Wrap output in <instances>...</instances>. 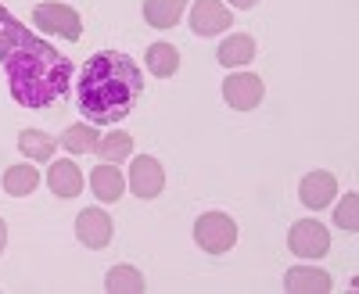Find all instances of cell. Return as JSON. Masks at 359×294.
Segmentation results:
<instances>
[{"label":"cell","instance_id":"6da1fadb","mask_svg":"<svg viewBox=\"0 0 359 294\" xmlns=\"http://www.w3.org/2000/svg\"><path fill=\"white\" fill-rule=\"evenodd\" d=\"M0 65H4L11 97L22 108H47L65 97L72 83V62L22 25L8 8H0Z\"/></svg>","mask_w":359,"mask_h":294},{"label":"cell","instance_id":"7a4b0ae2","mask_svg":"<svg viewBox=\"0 0 359 294\" xmlns=\"http://www.w3.org/2000/svg\"><path fill=\"white\" fill-rule=\"evenodd\" d=\"M144 97V72L133 57L118 50H101L83 65L79 76V111L94 126H108L133 115Z\"/></svg>","mask_w":359,"mask_h":294},{"label":"cell","instance_id":"3957f363","mask_svg":"<svg viewBox=\"0 0 359 294\" xmlns=\"http://www.w3.org/2000/svg\"><path fill=\"white\" fill-rule=\"evenodd\" d=\"M194 241L208 255H226L237 244V223L230 216H223V212H205L194 223Z\"/></svg>","mask_w":359,"mask_h":294},{"label":"cell","instance_id":"277c9868","mask_svg":"<svg viewBox=\"0 0 359 294\" xmlns=\"http://www.w3.org/2000/svg\"><path fill=\"white\" fill-rule=\"evenodd\" d=\"M33 25L43 29V33H50V36L69 40V43H76L83 36V22H79V15L69 4H36Z\"/></svg>","mask_w":359,"mask_h":294},{"label":"cell","instance_id":"5b68a950","mask_svg":"<svg viewBox=\"0 0 359 294\" xmlns=\"http://www.w3.org/2000/svg\"><path fill=\"white\" fill-rule=\"evenodd\" d=\"M287 244L298 258H323L327 248H331V233L316 219H298L287 233Z\"/></svg>","mask_w":359,"mask_h":294},{"label":"cell","instance_id":"8992f818","mask_svg":"<svg viewBox=\"0 0 359 294\" xmlns=\"http://www.w3.org/2000/svg\"><path fill=\"white\" fill-rule=\"evenodd\" d=\"M266 97V83L252 72H233L226 83H223V101L233 108V111H252L259 108Z\"/></svg>","mask_w":359,"mask_h":294},{"label":"cell","instance_id":"52a82bcc","mask_svg":"<svg viewBox=\"0 0 359 294\" xmlns=\"http://www.w3.org/2000/svg\"><path fill=\"white\" fill-rule=\"evenodd\" d=\"M191 29L198 36H219L233 29V15L223 0H194L191 8Z\"/></svg>","mask_w":359,"mask_h":294},{"label":"cell","instance_id":"ba28073f","mask_svg":"<svg viewBox=\"0 0 359 294\" xmlns=\"http://www.w3.org/2000/svg\"><path fill=\"white\" fill-rule=\"evenodd\" d=\"M130 190L140 197V201H147V197H158L162 194V187H165V172H162V165H158V158H151V155H140V158H133V165H130Z\"/></svg>","mask_w":359,"mask_h":294},{"label":"cell","instance_id":"9c48e42d","mask_svg":"<svg viewBox=\"0 0 359 294\" xmlns=\"http://www.w3.org/2000/svg\"><path fill=\"white\" fill-rule=\"evenodd\" d=\"M76 237H79V244H86V248H108L111 244V219H108V212L104 209H83L79 216H76Z\"/></svg>","mask_w":359,"mask_h":294},{"label":"cell","instance_id":"30bf717a","mask_svg":"<svg viewBox=\"0 0 359 294\" xmlns=\"http://www.w3.org/2000/svg\"><path fill=\"white\" fill-rule=\"evenodd\" d=\"M334 194H338V180L331 172H323V169L302 176V183H298V201H302L306 209H313V212L327 209V204L334 201Z\"/></svg>","mask_w":359,"mask_h":294},{"label":"cell","instance_id":"8fae6325","mask_svg":"<svg viewBox=\"0 0 359 294\" xmlns=\"http://www.w3.org/2000/svg\"><path fill=\"white\" fill-rule=\"evenodd\" d=\"M90 190H94L97 201L104 204H115L126 190V176L115 169V162H101L97 169H90Z\"/></svg>","mask_w":359,"mask_h":294},{"label":"cell","instance_id":"7c38bea8","mask_svg":"<svg viewBox=\"0 0 359 294\" xmlns=\"http://www.w3.org/2000/svg\"><path fill=\"white\" fill-rule=\"evenodd\" d=\"M284 290L287 294H327V290H334V284L316 266H294L284 276Z\"/></svg>","mask_w":359,"mask_h":294},{"label":"cell","instance_id":"4fadbf2b","mask_svg":"<svg viewBox=\"0 0 359 294\" xmlns=\"http://www.w3.org/2000/svg\"><path fill=\"white\" fill-rule=\"evenodd\" d=\"M216 57H219V65H226V69H245L248 62H255V40L248 33H230L219 43Z\"/></svg>","mask_w":359,"mask_h":294},{"label":"cell","instance_id":"5bb4252c","mask_svg":"<svg viewBox=\"0 0 359 294\" xmlns=\"http://www.w3.org/2000/svg\"><path fill=\"white\" fill-rule=\"evenodd\" d=\"M47 187L57 197H79L83 190V172L76 169V162H54L47 169Z\"/></svg>","mask_w":359,"mask_h":294},{"label":"cell","instance_id":"9a60e30c","mask_svg":"<svg viewBox=\"0 0 359 294\" xmlns=\"http://www.w3.org/2000/svg\"><path fill=\"white\" fill-rule=\"evenodd\" d=\"M187 11V0H144V22L151 29H172Z\"/></svg>","mask_w":359,"mask_h":294},{"label":"cell","instance_id":"2e32d148","mask_svg":"<svg viewBox=\"0 0 359 294\" xmlns=\"http://www.w3.org/2000/svg\"><path fill=\"white\" fill-rule=\"evenodd\" d=\"M18 151L29 158V162H50L54 151H57V140L43 130H22L18 133Z\"/></svg>","mask_w":359,"mask_h":294},{"label":"cell","instance_id":"e0dca14e","mask_svg":"<svg viewBox=\"0 0 359 294\" xmlns=\"http://www.w3.org/2000/svg\"><path fill=\"white\" fill-rule=\"evenodd\" d=\"M97 130H94V122H76V126H69L65 133H62V140H57V147H65L69 155H86V151H94L97 147Z\"/></svg>","mask_w":359,"mask_h":294},{"label":"cell","instance_id":"ac0fdd59","mask_svg":"<svg viewBox=\"0 0 359 294\" xmlns=\"http://www.w3.org/2000/svg\"><path fill=\"white\" fill-rule=\"evenodd\" d=\"M104 290H108V294H144L147 284H144L140 270H133V266H115V270H108V276H104Z\"/></svg>","mask_w":359,"mask_h":294},{"label":"cell","instance_id":"d6986e66","mask_svg":"<svg viewBox=\"0 0 359 294\" xmlns=\"http://www.w3.org/2000/svg\"><path fill=\"white\" fill-rule=\"evenodd\" d=\"M144 65H147V72L151 76H176V69H180V54H176V47L172 43H151L147 47V54H144Z\"/></svg>","mask_w":359,"mask_h":294},{"label":"cell","instance_id":"ffe728a7","mask_svg":"<svg viewBox=\"0 0 359 294\" xmlns=\"http://www.w3.org/2000/svg\"><path fill=\"white\" fill-rule=\"evenodd\" d=\"M40 187V172L33 169V162H25V165H11L4 172V190L11 197H25V194H33Z\"/></svg>","mask_w":359,"mask_h":294},{"label":"cell","instance_id":"44dd1931","mask_svg":"<svg viewBox=\"0 0 359 294\" xmlns=\"http://www.w3.org/2000/svg\"><path fill=\"white\" fill-rule=\"evenodd\" d=\"M94 151H97L101 162H123V158H130V151H133V136L123 133V130H115V133H108L104 140H97Z\"/></svg>","mask_w":359,"mask_h":294},{"label":"cell","instance_id":"7402d4cb","mask_svg":"<svg viewBox=\"0 0 359 294\" xmlns=\"http://www.w3.org/2000/svg\"><path fill=\"white\" fill-rule=\"evenodd\" d=\"M334 223L345 233H359V194H345V201L334 209Z\"/></svg>","mask_w":359,"mask_h":294},{"label":"cell","instance_id":"603a6c76","mask_svg":"<svg viewBox=\"0 0 359 294\" xmlns=\"http://www.w3.org/2000/svg\"><path fill=\"white\" fill-rule=\"evenodd\" d=\"M255 4H259V0H230V8H237V11H248Z\"/></svg>","mask_w":359,"mask_h":294},{"label":"cell","instance_id":"cb8c5ba5","mask_svg":"<svg viewBox=\"0 0 359 294\" xmlns=\"http://www.w3.org/2000/svg\"><path fill=\"white\" fill-rule=\"evenodd\" d=\"M4 244H8V226H4V219H0V251H4Z\"/></svg>","mask_w":359,"mask_h":294}]
</instances>
